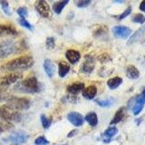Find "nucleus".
Instances as JSON below:
<instances>
[{
  "label": "nucleus",
  "instance_id": "6",
  "mask_svg": "<svg viewBox=\"0 0 145 145\" xmlns=\"http://www.w3.org/2000/svg\"><path fill=\"white\" fill-rule=\"evenodd\" d=\"M27 140H28V135L25 131H16V133L9 135L7 139V142L12 143L13 145H21L23 143H25Z\"/></svg>",
  "mask_w": 145,
  "mask_h": 145
},
{
  "label": "nucleus",
  "instance_id": "10",
  "mask_svg": "<svg viewBox=\"0 0 145 145\" xmlns=\"http://www.w3.org/2000/svg\"><path fill=\"white\" fill-rule=\"evenodd\" d=\"M67 119L72 125L76 127H80L84 124V117L81 113L77 112H71L67 114Z\"/></svg>",
  "mask_w": 145,
  "mask_h": 145
},
{
  "label": "nucleus",
  "instance_id": "14",
  "mask_svg": "<svg viewBox=\"0 0 145 145\" xmlns=\"http://www.w3.org/2000/svg\"><path fill=\"white\" fill-rule=\"evenodd\" d=\"M84 89V84L83 83H74L67 86V92L70 94L75 95Z\"/></svg>",
  "mask_w": 145,
  "mask_h": 145
},
{
  "label": "nucleus",
  "instance_id": "32",
  "mask_svg": "<svg viewBox=\"0 0 145 145\" xmlns=\"http://www.w3.org/2000/svg\"><path fill=\"white\" fill-rule=\"evenodd\" d=\"M17 14L21 16V18H25V17L28 16V11L25 7H20L17 9Z\"/></svg>",
  "mask_w": 145,
  "mask_h": 145
},
{
  "label": "nucleus",
  "instance_id": "34",
  "mask_svg": "<svg viewBox=\"0 0 145 145\" xmlns=\"http://www.w3.org/2000/svg\"><path fill=\"white\" fill-rule=\"evenodd\" d=\"M131 7H129L128 8L126 9V10L121 14V15L119 16V19L120 20H121V19H123V18H125V17H127L130 14H131Z\"/></svg>",
  "mask_w": 145,
  "mask_h": 145
},
{
  "label": "nucleus",
  "instance_id": "18",
  "mask_svg": "<svg viewBox=\"0 0 145 145\" xmlns=\"http://www.w3.org/2000/svg\"><path fill=\"white\" fill-rule=\"evenodd\" d=\"M118 133V130L116 127H109V128L104 131L103 133V142H109L111 140L112 137H113L114 135H116V133Z\"/></svg>",
  "mask_w": 145,
  "mask_h": 145
},
{
  "label": "nucleus",
  "instance_id": "13",
  "mask_svg": "<svg viewBox=\"0 0 145 145\" xmlns=\"http://www.w3.org/2000/svg\"><path fill=\"white\" fill-rule=\"evenodd\" d=\"M44 69L49 78H52V77L54 75V72H56V66H54V63L50 60V59H45L44 60Z\"/></svg>",
  "mask_w": 145,
  "mask_h": 145
},
{
  "label": "nucleus",
  "instance_id": "11",
  "mask_svg": "<svg viewBox=\"0 0 145 145\" xmlns=\"http://www.w3.org/2000/svg\"><path fill=\"white\" fill-rule=\"evenodd\" d=\"M144 104H145V98L142 96V95H139V96L135 97V102L133 106V109H131L134 115L140 114V112L142 111Z\"/></svg>",
  "mask_w": 145,
  "mask_h": 145
},
{
  "label": "nucleus",
  "instance_id": "15",
  "mask_svg": "<svg viewBox=\"0 0 145 145\" xmlns=\"http://www.w3.org/2000/svg\"><path fill=\"white\" fill-rule=\"evenodd\" d=\"M97 93V88L94 85H90L83 90V96L88 100H92L95 97Z\"/></svg>",
  "mask_w": 145,
  "mask_h": 145
},
{
  "label": "nucleus",
  "instance_id": "7",
  "mask_svg": "<svg viewBox=\"0 0 145 145\" xmlns=\"http://www.w3.org/2000/svg\"><path fill=\"white\" fill-rule=\"evenodd\" d=\"M35 9L38 12V14L44 18H48L51 16L52 11L50 8L49 5L47 2H45L44 0H39L35 3Z\"/></svg>",
  "mask_w": 145,
  "mask_h": 145
},
{
  "label": "nucleus",
  "instance_id": "26",
  "mask_svg": "<svg viewBox=\"0 0 145 145\" xmlns=\"http://www.w3.org/2000/svg\"><path fill=\"white\" fill-rule=\"evenodd\" d=\"M41 122H42V125L44 129H48L52 123V119H49L45 115L42 114L41 115Z\"/></svg>",
  "mask_w": 145,
  "mask_h": 145
},
{
  "label": "nucleus",
  "instance_id": "33",
  "mask_svg": "<svg viewBox=\"0 0 145 145\" xmlns=\"http://www.w3.org/2000/svg\"><path fill=\"white\" fill-rule=\"evenodd\" d=\"M46 46L48 49H53L54 47V39L53 37H48L46 40Z\"/></svg>",
  "mask_w": 145,
  "mask_h": 145
},
{
  "label": "nucleus",
  "instance_id": "4",
  "mask_svg": "<svg viewBox=\"0 0 145 145\" xmlns=\"http://www.w3.org/2000/svg\"><path fill=\"white\" fill-rule=\"evenodd\" d=\"M20 113L13 108L8 106L7 104L0 107V118L7 121H18L20 120Z\"/></svg>",
  "mask_w": 145,
  "mask_h": 145
},
{
  "label": "nucleus",
  "instance_id": "5",
  "mask_svg": "<svg viewBox=\"0 0 145 145\" xmlns=\"http://www.w3.org/2000/svg\"><path fill=\"white\" fill-rule=\"evenodd\" d=\"M16 51V44L11 40L0 42V59L6 58Z\"/></svg>",
  "mask_w": 145,
  "mask_h": 145
},
{
  "label": "nucleus",
  "instance_id": "39",
  "mask_svg": "<svg viewBox=\"0 0 145 145\" xmlns=\"http://www.w3.org/2000/svg\"><path fill=\"white\" fill-rule=\"evenodd\" d=\"M2 131V127H1V125H0V133Z\"/></svg>",
  "mask_w": 145,
  "mask_h": 145
},
{
  "label": "nucleus",
  "instance_id": "27",
  "mask_svg": "<svg viewBox=\"0 0 145 145\" xmlns=\"http://www.w3.org/2000/svg\"><path fill=\"white\" fill-rule=\"evenodd\" d=\"M35 145H47L49 144V140L44 136H39L35 140Z\"/></svg>",
  "mask_w": 145,
  "mask_h": 145
},
{
  "label": "nucleus",
  "instance_id": "37",
  "mask_svg": "<svg viewBox=\"0 0 145 145\" xmlns=\"http://www.w3.org/2000/svg\"><path fill=\"white\" fill-rule=\"evenodd\" d=\"M77 133V130H74V131H72L71 133L68 134V137H72V136H74V134Z\"/></svg>",
  "mask_w": 145,
  "mask_h": 145
},
{
  "label": "nucleus",
  "instance_id": "20",
  "mask_svg": "<svg viewBox=\"0 0 145 145\" xmlns=\"http://www.w3.org/2000/svg\"><path fill=\"white\" fill-rule=\"evenodd\" d=\"M126 75L130 79H137L140 76V72L135 66L129 65L126 70Z\"/></svg>",
  "mask_w": 145,
  "mask_h": 145
},
{
  "label": "nucleus",
  "instance_id": "1",
  "mask_svg": "<svg viewBox=\"0 0 145 145\" xmlns=\"http://www.w3.org/2000/svg\"><path fill=\"white\" fill-rule=\"evenodd\" d=\"M34 59L32 56H21L13 60L9 61L6 65H4L2 69L9 71V72H16V71H22L29 69L34 65Z\"/></svg>",
  "mask_w": 145,
  "mask_h": 145
},
{
  "label": "nucleus",
  "instance_id": "19",
  "mask_svg": "<svg viewBox=\"0 0 145 145\" xmlns=\"http://www.w3.org/2000/svg\"><path fill=\"white\" fill-rule=\"evenodd\" d=\"M59 71H58V74L60 77L63 78L68 72L70 71V65L65 61H61L59 63Z\"/></svg>",
  "mask_w": 145,
  "mask_h": 145
},
{
  "label": "nucleus",
  "instance_id": "9",
  "mask_svg": "<svg viewBox=\"0 0 145 145\" xmlns=\"http://www.w3.org/2000/svg\"><path fill=\"white\" fill-rule=\"evenodd\" d=\"M21 78H22V74H19V72H12V74H9L5 77H3L1 79V82H0V85H2V86L10 85L12 84L16 83V82Z\"/></svg>",
  "mask_w": 145,
  "mask_h": 145
},
{
  "label": "nucleus",
  "instance_id": "22",
  "mask_svg": "<svg viewBox=\"0 0 145 145\" xmlns=\"http://www.w3.org/2000/svg\"><path fill=\"white\" fill-rule=\"evenodd\" d=\"M69 3V0H65V1H57L54 2L53 5V10L54 11V13L57 14V15H60L62 13L63 9L65 8V7Z\"/></svg>",
  "mask_w": 145,
  "mask_h": 145
},
{
  "label": "nucleus",
  "instance_id": "2",
  "mask_svg": "<svg viewBox=\"0 0 145 145\" xmlns=\"http://www.w3.org/2000/svg\"><path fill=\"white\" fill-rule=\"evenodd\" d=\"M14 89L20 93H35L41 92V90L43 89V85L39 83L35 77H29V78L17 83Z\"/></svg>",
  "mask_w": 145,
  "mask_h": 145
},
{
  "label": "nucleus",
  "instance_id": "38",
  "mask_svg": "<svg viewBox=\"0 0 145 145\" xmlns=\"http://www.w3.org/2000/svg\"><path fill=\"white\" fill-rule=\"evenodd\" d=\"M142 96H143V97L145 98V89L143 90V92H142Z\"/></svg>",
  "mask_w": 145,
  "mask_h": 145
},
{
  "label": "nucleus",
  "instance_id": "21",
  "mask_svg": "<svg viewBox=\"0 0 145 145\" xmlns=\"http://www.w3.org/2000/svg\"><path fill=\"white\" fill-rule=\"evenodd\" d=\"M85 121L88 122L89 125H91L92 127H94L98 124V117L97 114L94 112H91L89 113H87L85 116Z\"/></svg>",
  "mask_w": 145,
  "mask_h": 145
},
{
  "label": "nucleus",
  "instance_id": "30",
  "mask_svg": "<svg viewBox=\"0 0 145 145\" xmlns=\"http://www.w3.org/2000/svg\"><path fill=\"white\" fill-rule=\"evenodd\" d=\"M18 22H19V24L22 26L25 27V28H27L28 30H32V29H33V26H32V25L30 24L28 21H26L25 18H20V19L18 20Z\"/></svg>",
  "mask_w": 145,
  "mask_h": 145
},
{
  "label": "nucleus",
  "instance_id": "29",
  "mask_svg": "<svg viewBox=\"0 0 145 145\" xmlns=\"http://www.w3.org/2000/svg\"><path fill=\"white\" fill-rule=\"evenodd\" d=\"M0 5H1L3 11L7 14V16H11V11H10V8H9V5L7 1H1L0 2Z\"/></svg>",
  "mask_w": 145,
  "mask_h": 145
},
{
  "label": "nucleus",
  "instance_id": "24",
  "mask_svg": "<svg viewBox=\"0 0 145 145\" xmlns=\"http://www.w3.org/2000/svg\"><path fill=\"white\" fill-rule=\"evenodd\" d=\"M124 114H125V111H124V108L121 107L120 108L119 110H118L115 113L114 117H113V119L111 121V124L113 125V124H116V123H119L120 121H122L124 117Z\"/></svg>",
  "mask_w": 145,
  "mask_h": 145
},
{
  "label": "nucleus",
  "instance_id": "3",
  "mask_svg": "<svg viewBox=\"0 0 145 145\" xmlns=\"http://www.w3.org/2000/svg\"><path fill=\"white\" fill-rule=\"evenodd\" d=\"M7 105L13 108L14 110L17 112L25 111L29 109L30 107V101L25 97H16V96H10L7 99Z\"/></svg>",
  "mask_w": 145,
  "mask_h": 145
},
{
  "label": "nucleus",
  "instance_id": "31",
  "mask_svg": "<svg viewBox=\"0 0 145 145\" xmlns=\"http://www.w3.org/2000/svg\"><path fill=\"white\" fill-rule=\"evenodd\" d=\"M90 4H91L90 0H79V1L76 2V6L80 8H84V7H88Z\"/></svg>",
  "mask_w": 145,
  "mask_h": 145
},
{
  "label": "nucleus",
  "instance_id": "35",
  "mask_svg": "<svg viewBox=\"0 0 145 145\" xmlns=\"http://www.w3.org/2000/svg\"><path fill=\"white\" fill-rule=\"evenodd\" d=\"M10 97V96H8V94L6 93V92H0V102H2V101H7V99Z\"/></svg>",
  "mask_w": 145,
  "mask_h": 145
},
{
  "label": "nucleus",
  "instance_id": "23",
  "mask_svg": "<svg viewBox=\"0 0 145 145\" xmlns=\"http://www.w3.org/2000/svg\"><path fill=\"white\" fill-rule=\"evenodd\" d=\"M122 83V79L121 78V77H113V78H111V79H109L107 81V85H108V87L113 90V89H116L118 88L119 86Z\"/></svg>",
  "mask_w": 145,
  "mask_h": 145
},
{
  "label": "nucleus",
  "instance_id": "25",
  "mask_svg": "<svg viewBox=\"0 0 145 145\" xmlns=\"http://www.w3.org/2000/svg\"><path fill=\"white\" fill-rule=\"evenodd\" d=\"M96 103L98 105H100L101 107H109L111 106L113 103V99L112 98H108L106 100H96Z\"/></svg>",
  "mask_w": 145,
  "mask_h": 145
},
{
  "label": "nucleus",
  "instance_id": "17",
  "mask_svg": "<svg viewBox=\"0 0 145 145\" xmlns=\"http://www.w3.org/2000/svg\"><path fill=\"white\" fill-rule=\"evenodd\" d=\"M93 69H94V59L93 57H86L82 70L84 72H92Z\"/></svg>",
  "mask_w": 145,
  "mask_h": 145
},
{
  "label": "nucleus",
  "instance_id": "8",
  "mask_svg": "<svg viewBox=\"0 0 145 145\" xmlns=\"http://www.w3.org/2000/svg\"><path fill=\"white\" fill-rule=\"evenodd\" d=\"M112 33L117 38L126 39L131 35V30L127 26L123 25H117L112 28Z\"/></svg>",
  "mask_w": 145,
  "mask_h": 145
},
{
  "label": "nucleus",
  "instance_id": "12",
  "mask_svg": "<svg viewBox=\"0 0 145 145\" xmlns=\"http://www.w3.org/2000/svg\"><path fill=\"white\" fill-rule=\"evenodd\" d=\"M65 57L67 58V60L69 61L70 63L74 65V63L79 62L80 58H81V54L78 51H76V50L70 49V50H67L66 51Z\"/></svg>",
  "mask_w": 145,
  "mask_h": 145
},
{
  "label": "nucleus",
  "instance_id": "36",
  "mask_svg": "<svg viewBox=\"0 0 145 145\" xmlns=\"http://www.w3.org/2000/svg\"><path fill=\"white\" fill-rule=\"evenodd\" d=\"M140 9L142 10V12H145V0L144 1H142V3H140Z\"/></svg>",
  "mask_w": 145,
  "mask_h": 145
},
{
  "label": "nucleus",
  "instance_id": "16",
  "mask_svg": "<svg viewBox=\"0 0 145 145\" xmlns=\"http://www.w3.org/2000/svg\"><path fill=\"white\" fill-rule=\"evenodd\" d=\"M144 35H145V26H142V27H140V28H139L133 35L131 36L130 39L128 40V44H131L137 42V41H139L142 37H143Z\"/></svg>",
  "mask_w": 145,
  "mask_h": 145
},
{
  "label": "nucleus",
  "instance_id": "28",
  "mask_svg": "<svg viewBox=\"0 0 145 145\" xmlns=\"http://www.w3.org/2000/svg\"><path fill=\"white\" fill-rule=\"evenodd\" d=\"M133 21L134 23H138V24H143V23H145V16L142 14H137L133 16Z\"/></svg>",
  "mask_w": 145,
  "mask_h": 145
}]
</instances>
